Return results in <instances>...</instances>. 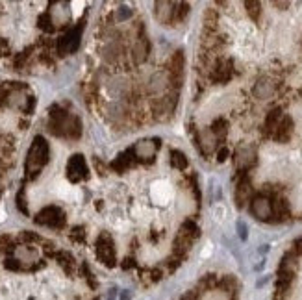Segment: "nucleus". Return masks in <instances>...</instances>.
<instances>
[{"label":"nucleus","mask_w":302,"mask_h":300,"mask_svg":"<svg viewBox=\"0 0 302 300\" xmlns=\"http://www.w3.org/2000/svg\"><path fill=\"white\" fill-rule=\"evenodd\" d=\"M254 215L258 219H267L271 215V204L267 198H258L254 202Z\"/></svg>","instance_id":"2"},{"label":"nucleus","mask_w":302,"mask_h":300,"mask_svg":"<svg viewBox=\"0 0 302 300\" xmlns=\"http://www.w3.org/2000/svg\"><path fill=\"white\" fill-rule=\"evenodd\" d=\"M254 157V150L252 149H247V150H243L241 154H239V163L241 165H245V163H249L250 159Z\"/></svg>","instance_id":"4"},{"label":"nucleus","mask_w":302,"mask_h":300,"mask_svg":"<svg viewBox=\"0 0 302 300\" xmlns=\"http://www.w3.org/2000/svg\"><path fill=\"white\" fill-rule=\"evenodd\" d=\"M237 230H239V235H241V239H247V226H245V222H237Z\"/></svg>","instance_id":"5"},{"label":"nucleus","mask_w":302,"mask_h":300,"mask_svg":"<svg viewBox=\"0 0 302 300\" xmlns=\"http://www.w3.org/2000/svg\"><path fill=\"white\" fill-rule=\"evenodd\" d=\"M151 196L156 204H167L172 198V187L169 185V182H154V185L151 187Z\"/></svg>","instance_id":"1"},{"label":"nucleus","mask_w":302,"mask_h":300,"mask_svg":"<svg viewBox=\"0 0 302 300\" xmlns=\"http://www.w3.org/2000/svg\"><path fill=\"white\" fill-rule=\"evenodd\" d=\"M273 91H275V85L271 84L269 80H262V82L256 85V89H254V93H256L258 98L271 97V95H273Z\"/></svg>","instance_id":"3"}]
</instances>
